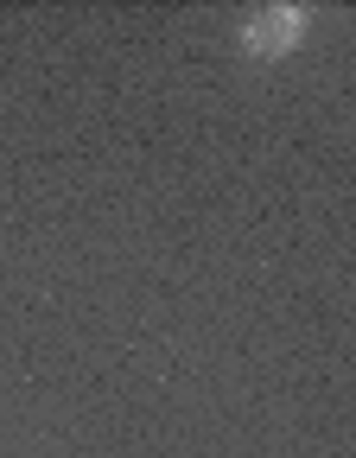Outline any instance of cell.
I'll list each match as a JSON object with an SVG mask.
<instances>
[{"label":"cell","instance_id":"1","mask_svg":"<svg viewBox=\"0 0 356 458\" xmlns=\"http://www.w3.org/2000/svg\"><path fill=\"white\" fill-rule=\"evenodd\" d=\"M306 7H261V13H249V26H242V51L249 57H286V51H300L306 45Z\"/></svg>","mask_w":356,"mask_h":458}]
</instances>
